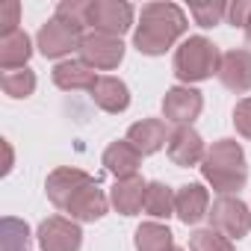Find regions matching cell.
Listing matches in <instances>:
<instances>
[{
	"label": "cell",
	"instance_id": "6da1fadb",
	"mask_svg": "<svg viewBox=\"0 0 251 251\" xmlns=\"http://www.w3.org/2000/svg\"><path fill=\"white\" fill-rule=\"evenodd\" d=\"M186 33V15L175 3H148L142 9V21L136 27V50L148 56L166 53Z\"/></svg>",
	"mask_w": 251,
	"mask_h": 251
},
{
	"label": "cell",
	"instance_id": "7a4b0ae2",
	"mask_svg": "<svg viewBox=\"0 0 251 251\" xmlns=\"http://www.w3.org/2000/svg\"><path fill=\"white\" fill-rule=\"evenodd\" d=\"M201 172L213 183V189H219L222 195L236 192V189L245 186V177H248V172H245V154H242V148L233 139H222V142H216L207 151Z\"/></svg>",
	"mask_w": 251,
	"mask_h": 251
},
{
	"label": "cell",
	"instance_id": "3957f363",
	"mask_svg": "<svg viewBox=\"0 0 251 251\" xmlns=\"http://www.w3.org/2000/svg\"><path fill=\"white\" fill-rule=\"evenodd\" d=\"M222 65V53L213 42H207L204 36H192L186 39L177 53H175V74L177 80L183 83H198V80H207L219 71Z\"/></svg>",
	"mask_w": 251,
	"mask_h": 251
},
{
	"label": "cell",
	"instance_id": "277c9868",
	"mask_svg": "<svg viewBox=\"0 0 251 251\" xmlns=\"http://www.w3.org/2000/svg\"><path fill=\"white\" fill-rule=\"evenodd\" d=\"M86 24L95 27V33H106L118 39L133 24V6L121 3V0H92L86 6Z\"/></svg>",
	"mask_w": 251,
	"mask_h": 251
},
{
	"label": "cell",
	"instance_id": "5b68a950",
	"mask_svg": "<svg viewBox=\"0 0 251 251\" xmlns=\"http://www.w3.org/2000/svg\"><path fill=\"white\" fill-rule=\"evenodd\" d=\"M213 227L219 233H225L227 239H239L248 233L251 227V216H248V207L239 201V198H230V195H219L213 201V210L207 213Z\"/></svg>",
	"mask_w": 251,
	"mask_h": 251
},
{
	"label": "cell",
	"instance_id": "8992f818",
	"mask_svg": "<svg viewBox=\"0 0 251 251\" xmlns=\"http://www.w3.org/2000/svg\"><path fill=\"white\" fill-rule=\"evenodd\" d=\"M80 42H83V27L68 24V21H62L56 15L39 30V50L45 56H50V59L71 53L74 48H80Z\"/></svg>",
	"mask_w": 251,
	"mask_h": 251
},
{
	"label": "cell",
	"instance_id": "52a82bcc",
	"mask_svg": "<svg viewBox=\"0 0 251 251\" xmlns=\"http://www.w3.org/2000/svg\"><path fill=\"white\" fill-rule=\"evenodd\" d=\"M80 53H83V62L92 65V68H115L124 59V45L115 36H106V33H95L92 30V33L83 36Z\"/></svg>",
	"mask_w": 251,
	"mask_h": 251
},
{
	"label": "cell",
	"instance_id": "ba28073f",
	"mask_svg": "<svg viewBox=\"0 0 251 251\" xmlns=\"http://www.w3.org/2000/svg\"><path fill=\"white\" fill-rule=\"evenodd\" d=\"M95 180L86 175V172H80V169H56L50 177H48V198L59 207V210H68V204L86 189V186H92Z\"/></svg>",
	"mask_w": 251,
	"mask_h": 251
},
{
	"label": "cell",
	"instance_id": "9c48e42d",
	"mask_svg": "<svg viewBox=\"0 0 251 251\" xmlns=\"http://www.w3.org/2000/svg\"><path fill=\"white\" fill-rule=\"evenodd\" d=\"M80 227L62 216H50L39 227V245L42 251H77L80 248Z\"/></svg>",
	"mask_w": 251,
	"mask_h": 251
},
{
	"label": "cell",
	"instance_id": "30bf717a",
	"mask_svg": "<svg viewBox=\"0 0 251 251\" xmlns=\"http://www.w3.org/2000/svg\"><path fill=\"white\" fill-rule=\"evenodd\" d=\"M204 100H201V92L195 89H186V86H175L166 92V100H163V112L169 121L180 124V127H189V121L198 118Z\"/></svg>",
	"mask_w": 251,
	"mask_h": 251
},
{
	"label": "cell",
	"instance_id": "8fae6325",
	"mask_svg": "<svg viewBox=\"0 0 251 251\" xmlns=\"http://www.w3.org/2000/svg\"><path fill=\"white\" fill-rule=\"evenodd\" d=\"M219 77L233 92L251 89V50H227L219 65Z\"/></svg>",
	"mask_w": 251,
	"mask_h": 251
},
{
	"label": "cell",
	"instance_id": "7c38bea8",
	"mask_svg": "<svg viewBox=\"0 0 251 251\" xmlns=\"http://www.w3.org/2000/svg\"><path fill=\"white\" fill-rule=\"evenodd\" d=\"M169 157L177 166H195L198 160H204V142L192 127H177L169 136Z\"/></svg>",
	"mask_w": 251,
	"mask_h": 251
},
{
	"label": "cell",
	"instance_id": "4fadbf2b",
	"mask_svg": "<svg viewBox=\"0 0 251 251\" xmlns=\"http://www.w3.org/2000/svg\"><path fill=\"white\" fill-rule=\"evenodd\" d=\"M127 142H130L139 154H154V151H160L163 142H166V124H163L160 118H142V121H136L133 127H130Z\"/></svg>",
	"mask_w": 251,
	"mask_h": 251
},
{
	"label": "cell",
	"instance_id": "5bb4252c",
	"mask_svg": "<svg viewBox=\"0 0 251 251\" xmlns=\"http://www.w3.org/2000/svg\"><path fill=\"white\" fill-rule=\"evenodd\" d=\"M139 160H142V154H139L130 142H112V145L106 148V154H103V166H106L118 180L136 177Z\"/></svg>",
	"mask_w": 251,
	"mask_h": 251
},
{
	"label": "cell",
	"instance_id": "9a60e30c",
	"mask_svg": "<svg viewBox=\"0 0 251 251\" xmlns=\"http://www.w3.org/2000/svg\"><path fill=\"white\" fill-rule=\"evenodd\" d=\"M92 98L106 112H121V109H127V103H130V92H127V86H124L118 77H98V83L92 89Z\"/></svg>",
	"mask_w": 251,
	"mask_h": 251
},
{
	"label": "cell",
	"instance_id": "2e32d148",
	"mask_svg": "<svg viewBox=\"0 0 251 251\" xmlns=\"http://www.w3.org/2000/svg\"><path fill=\"white\" fill-rule=\"evenodd\" d=\"M53 83L59 89H95L98 77H95V68L86 65L83 59H71V62H59L53 68Z\"/></svg>",
	"mask_w": 251,
	"mask_h": 251
},
{
	"label": "cell",
	"instance_id": "e0dca14e",
	"mask_svg": "<svg viewBox=\"0 0 251 251\" xmlns=\"http://www.w3.org/2000/svg\"><path fill=\"white\" fill-rule=\"evenodd\" d=\"M145 189H148V183H142L139 177H124V180H118L115 189H112L115 210L124 213V216H136L145 207Z\"/></svg>",
	"mask_w": 251,
	"mask_h": 251
},
{
	"label": "cell",
	"instance_id": "ac0fdd59",
	"mask_svg": "<svg viewBox=\"0 0 251 251\" xmlns=\"http://www.w3.org/2000/svg\"><path fill=\"white\" fill-rule=\"evenodd\" d=\"M207 204H210L207 189L198 186V183H189V186H183V189L175 195V210H177V216H180L186 225H195L198 219H204V216H207Z\"/></svg>",
	"mask_w": 251,
	"mask_h": 251
},
{
	"label": "cell",
	"instance_id": "d6986e66",
	"mask_svg": "<svg viewBox=\"0 0 251 251\" xmlns=\"http://www.w3.org/2000/svg\"><path fill=\"white\" fill-rule=\"evenodd\" d=\"M30 53H33V48H30V36L24 30H15L9 36H0V65H3V71L27 68Z\"/></svg>",
	"mask_w": 251,
	"mask_h": 251
},
{
	"label": "cell",
	"instance_id": "ffe728a7",
	"mask_svg": "<svg viewBox=\"0 0 251 251\" xmlns=\"http://www.w3.org/2000/svg\"><path fill=\"white\" fill-rule=\"evenodd\" d=\"M65 213H71L74 219H83V222H92V219H100L103 213H106V195L92 183V186H86L71 204H68V210Z\"/></svg>",
	"mask_w": 251,
	"mask_h": 251
},
{
	"label": "cell",
	"instance_id": "44dd1931",
	"mask_svg": "<svg viewBox=\"0 0 251 251\" xmlns=\"http://www.w3.org/2000/svg\"><path fill=\"white\" fill-rule=\"evenodd\" d=\"M0 251H30V227L21 219L6 216L0 225Z\"/></svg>",
	"mask_w": 251,
	"mask_h": 251
},
{
	"label": "cell",
	"instance_id": "7402d4cb",
	"mask_svg": "<svg viewBox=\"0 0 251 251\" xmlns=\"http://www.w3.org/2000/svg\"><path fill=\"white\" fill-rule=\"evenodd\" d=\"M136 248L139 251H169L172 248V233L169 227L157 225V222H148L136 230Z\"/></svg>",
	"mask_w": 251,
	"mask_h": 251
},
{
	"label": "cell",
	"instance_id": "603a6c76",
	"mask_svg": "<svg viewBox=\"0 0 251 251\" xmlns=\"http://www.w3.org/2000/svg\"><path fill=\"white\" fill-rule=\"evenodd\" d=\"M0 83H3V92H6V95H12V98H27V95H33V89H36V74H33L30 68H12V71H3Z\"/></svg>",
	"mask_w": 251,
	"mask_h": 251
},
{
	"label": "cell",
	"instance_id": "cb8c5ba5",
	"mask_svg": "<svg viewBox=\"0 0 251 251\" xmlns=\"http://www.w3.org/2000/svg\"><path fill=\"white\" fill-rule=\"evenodd\" d=\"M175 210V195L163 183H148L145 189V213L151 216H169Z\"/></svg>",
	"mask_w": 251,
	"mask_h": 251
},
{
	"label": "cell",
	"instance_id": "d4e9b609",
	"mask_svg": "<svg viewBox=\"0 0 251 251\" xmlns=\"http://www.w3.org/2000/svg\"><path fill=\"white\" fill-rule=\"evenodd\" d=\"M189 251H233V245H230V239L225 236V233H219V230H198V233H192V239H189Z\"/></svg>",
	"mask_w": 251,
	"mask_h": 251
},
{
	"label": "cell",
	"instance_id": "484cf974",
	"mask_svg": "<svg viewBox=\"0 0 251 251\" xmlns=\"http://www.w3.org/2000/svg\"><path fill=\"white\" fill-rule=\"evenodd\" d=\"M189 12H192L195 24H201V27H216V24L227 15V6L219 3V0H213V3H192Z\"/></svg>",
	"mask_w": 251,
	"mask_h": 251
},
{
	"label": "cell",
	"instance_id": "4316f807",
	"mask_svg": "<svg viewBox=\"0 0 251 251\" xmlns=\"http://www.w3.org/2000/svg\"><path fill=\"white\" fill-rule=\"evenodd\" d=\"M86 6L83 0H62L56 6V18L68 21V24H77V27H86Z\"/></svg>",
	"mask_w": 251,
	"mask_h": 251
},
{
	"label": "cell",
	"instance_id": "83f0119b",
	"mask_svg": "<svg viewBox=\"0 0 251 251\" xmlns=\"http://www.w3.org/2000/svg\"><path fill=\"white\" fill-rule=\"evenodd\" d=\"M18 0H6V3H0V36H9L18 30Z\"/></svg>",
	"mask_w": 251,
	"mask_h": 251
},
{
	"label": "cell",
	"instance_id": "f1b7e54d",
	"mask_svg": "<svg viewBox=\"0 0 251 251\" xmlns=\"http://www.w3.org/2000/svg\"><path fill=\"white\" fill-rule=\"evenodd\" d=\"M233 121H236V130H239L242 136L251 139V98H245V100L236 103V109H233Z\"/></svg>",
	"mask_w": 251,
	"mask_h": 251
},
{
	"label": "cell",
	"instance_id": "f546056e",
	"mask_svg": "<svg viewBox=\"0 0 251 251\" xmlns=\"http://www.w3.org/2000/svg\"><path fill=\"white\" fill-rule=\"evenodd\" d=\"M248 15H251V3H245V0H236V3L227 6V21H230L233 27H245Z\"/></svg>",
	"mask_w": 251,
	"mask_h": 251
},
{
	"label": "cell",
	"instance_id": "4dcf8cb0",
	"mask_svg": "<svg viewBox=\"0 0 251 251\" xmlns=\"http://www.w3.org/2000/svg\"><path fill=\"white\" fill-rule=\"evenodd\" d=\"M242 30H245V39H248V45H251V15H248V21H245V27H242Z\"/></svg>",
	"mask_w": 251,
	"mask_h": 251
},
{
	"label": "cell",
	"instance_id": "1f68e13d",
	"mask_svg": "<svg viewBox=\"0 0 251 251\" xmlns=\"http://www.w3.org/2000/svg\"><path fill=\"white\" fill-rule=\"evenodd\" d=\"M169 251H183V248H177V245H172V248H169Z\"/></svg>",
	"mask_w": 251,
	"mask_h": 251
}]
</instances>
